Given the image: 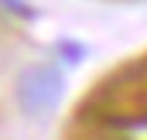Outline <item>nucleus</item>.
<instances>
[{"mask_svg": "<svg viewBox=\"0 0 147 140\" xmlns=\"http://www.w3.org/2000/svg\"><path fill=\"white\" fill-rule=\"evenodd\" d=\"M62 92H65V79H62V69L51 62L28 65L14 82V99L21 106V113L31 120H45L62 103Z\"/></svg>", "mask_w": 147, "mask_h": 140, "instance_id": "1", "label": "nucleus"}, {"mask_svg": "<svg viewBox=\"0 0 147 140\" xmlns=\"http://www.w3.org/2000/svg\"><path fill=\"white\" fill-rule=\"evenodd\" d=\"M7 3V10H14V14H28V3L24 0H3Z\"/></svg>", "mask_w": 147, "mask_h": 140, "instance_id": "2", "label": "nucleus"}]
</instances>
